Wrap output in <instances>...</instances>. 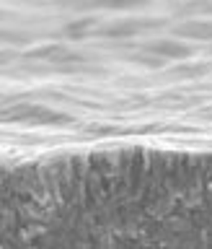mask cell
I'll use <instances>...</instances> for the list:
<instances>
[{"label":"cell","instance_id":"5","mask_svg":"<svg viewBox=\"0 0 212 249\" xmlns=\"http://www.w3.org/2000/svg\"><path fill=\"white\" fill-rule=\"evenodd\" d=\"M88 26H93V18H81V21L70 23L65 31H67V34H81V31H83V29H88Z\"/></svg>","mask_w":212,"mask_h":249},{"label":"cell","instance_id":"4","mask_svg":"<svg viewBox=\"0 0 212 249\" xmlns=\"http://www.w3.org/2000/svg\"><path fill=\"white\" fill-rule=\"evenodd\" d=\"M145 26H147V23H132V21H124V23H116V26L101 29V34H104V36H130V34H135V31L145 29Z\"/></svg>","mask_w":212,"mask_h":249},{"label":"cell","instance_id":"3","mask_svg":"<svg viewBox=\"0 0 212 249\" xmlns=\"http://www.w3.org/2000/svg\"><path fill=\"white\" fill-rule=\"evenodd\" d=\"M179 36H192V39H212V23L210 21H186L174 29Z\"/></svg>","mask_w":212,"mask_h":249},{"label":"cell","instance_id":"1","mask_svg":"<svg viewBox=\"0 0 212 249\" xmlns=\"http://www.w3.org/2000/svg\"><path fill=\"white\" fill-rule=\"evenodd\" d=\"M5 120H29V122H67V114L52 112V109L36 107V104H21L13 109H5Z\"/></svg>","mask_w":212,"mask_h":249},{"label":"cell","instance_id":"2","mask_svg":"<svg viewBox=\"0 0 212 249\" xmlns=\"http://www.w3.org/2000/svg\"><path fill=\"white\" fill-rule=\"evenodd\" d=\"M143 50L153 52V54H163V57H189L192 54V47L171 42V39H155V42H147Z\"/></svg>","mask_w":212,"mask_h":249},{"label":"cell","instance_id":"6","mask_svg":"<svg viewBox=\"0 0 212 249\" xmlns=\"http://www.w3.org/2000/svg\"><path fill=\"white\" fill-rule=\"evenodd\" d=\"M205 65H202V68H176L174 70V75H199V73H205Z\"/></svg>","mask_w":212,"mask_h":249}]
</instances>
